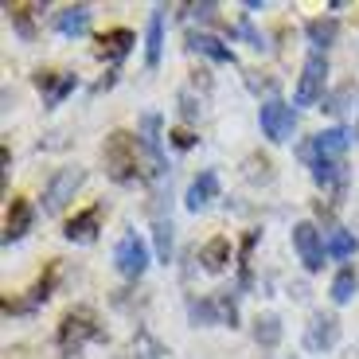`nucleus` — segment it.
Returning a JSON list of instances; mask_svg holds the SVG:
<instances>
[{
    "instance_id": "dca6fc26",
    "label": "nucleus",
    "mask_w": 359,
    "mask_h": 359,
    "mask_svg": "<svg viewBox=\"0 0 359 359\" xmlns=\"http://www.w3.org/2000/svg\"><path fill=\"white\" fill-rule=\"evenodd\" d=\"M188 47H191V51H199V55H207V59H215V63H234L231 47H226L223 39H215V36H203V32H191Z\"/></svg>"
},
{
    "instance_id": "bb28decb",
    "label": "nucleus",
    "mask_w": 359,
    "mask_h": 359,
    "mask_svg": "<svg viewBox=\"0 0 359 359\" xmlns=\"http://www.w3.org/2000/svg\"><path fill=\"white\" fill-rule=\"evenodd\" d=\"M238 32H243V36L250 39V47H258V51H262V47H266V39H262V36H258V32H254L250 24H243V27H238Z\"/></svg>"
},
{
    "instance_id": "aec40b11",
    "label": "nucleus",
    "mask_w": 359,
    "mask_h": 359,
    "mask_svg": "<svg viewBox=\"0 0 359 359\" xmlns=\"http://www.w3.org/2000/svg\"><path fill=\"white\" fill-rule=\"evenodd\" d=\"M324 250L332 254L336 262L351 258V254H355V234H351V231H332V234H328V243H324Z\"/></svg>"
},
{
    "instance_id": "f03ea898",
    "label": "nucleus",
    "mask_w": 359,
    "mask_h": 359,
    "mask_svg": "<svg viewBox=\"0 0 359 359\" xmlns=\"http://www.w3.org/2000/svg\"><path fill=\"white\" fill-rule=\"evenodd\" d=\"M98 336H102V324H98V316H94V309H71V313L59 320L55 344H59L63 355H74V351H82L90 340H98Z\"/></svg>"
},
{
    "instance_id": "4be33fe9",
    "label": "nucleus",
    "mask_w": 359,
    "mask_h": 359,
    "mask_svg": "<svg viewBox=\"0 0 359 359\" xmlns=\"http://www.w3.org/2000/svg\"><path fill=\"white\" fill-rule=\"evenodd\" d=\"M336 32H340V27H336V20H309V24H305V36L313 39L316 47H328L336 39Z\"/></svg>"
},
{
    "instance_id": "7ed1b4c3",
    "label": "nucleus",
    "mask_w": 359,
    "mask_h": 359,
    "mask_svg": "<svg viewBox=\"0 0 359 359\" xmlns=\"http://www.w3.org/2000/svg\"><path fill=\"white\" fill-rule=\"evenodd\" d=\"M324 74H328V59L320 51H313L305 59V71H301V82H297V94L293 102L297 106H316L324 94Z\"/></svg>"
},
{
    "instance_id": "a878e982",
    "label": "nucleus",
    "mask_w": 359,
    "mask_h": 359,
    "mask_svg": "<svg viewBox=\"0 0 359 359\" xmlns=\"http://www.w3.org/2000/svg\"><path fill=\"white\" fill-rule=\"evenodd\" d=\"M156 258H172V223H164V219H156Z\"/></svg>"
},
{
    "instance_id": "1a4fd4ad",
    "label": "nucleus",
    "mask_w": 359,
    "mask_h": 359,
    "mask_svg": "<svg viewBox=\"0 0 359 359\" xmlns=\"http://www.w3.org/2000/svg\"><path fill=\"white\" fill-rule=\"evenodd\" d=\"M32 219H36V211H32V203L27 199H12L8 207V219H4V246L20 243L27 231H32Z\"/></svg>"
},
{
    "instance_id": "39448f33",
    "label": "nucleus",
    "mask_w": 359,
    "mask_h": 359,
    "mask_svg": "<svg viewBox=\"0 0 359 359\" xmlns=\"http://www.w3.org/2000/svg\"><path fill=\"white\" fill-rule=\"evenodd\" d=\"M258 121H262V133H266L273 144H281V141H289V137H293L297 114L285 106V102H278V98H273V102H266V106H262Z\"/></svg>"
},
{
    "instance_id": "f8f14e48",
    "label": "nucleus",
    "mask_w": 359,
    "mask_h": 359,
    "mask_svg": "<svg viewBox=\"0 0 359 359\" xmlns=\"http://www.w3.org/2000/svg\"><path fill=\"white\" fill-rule=\"evenodd\" d=\"M336 340H340V324H336L332 316L316 313V316H313V324H309V332H305L309 351H324V348H332Z\"/></svg>"
},
{
    "instance_id": "f3484780",
    "label": "nucleus",
    "mask_w": 359,
    "mask_h": 359,
    "mask_svg": "<svg viewBox=\"0 0 359 359\" xmlns=\"http://www.w3.org/2000/svg\"><path fill=\"white\" fill-rule=\"evenodd\" d=\"M90 32V8L86 4H71V8L59 12V36L74 39V36H86Z\"/></svg>"
},
{
    "instance_id": "423d86ee",
    "label": "nucleus",
    "mask_w": 359,
    "mask_h": 359,
    "mask_svg": "<svg viewBox=\"0 0 359 359\" xmlns=\"http://www.w3.org/2000/svg\"><path fill=\"white\" fill-rule=\"evenodd\" d=\"M82 180H86V172H82V168H63L59 176L51 180V188H47V196H43V211H47V215H59V211L71 203L74 191L82 188Z\"/></svg>"
},
{
    "instance_id": "393cba45",
    "label": "nucleus",
    "mask_w": 359,
    "mask_h": 359,
    "mask_svg": "<svg viewBox=\"0 0 359 359\" xmlns=\"http://www.w3.org/2000/svg\"><path fill=\"white\" fill-rule=\"evenodd\" d=\"M4 12H8V20L16 24V32H20L24 39H32V36H36V32H32V20H27V4H8Z\"/></svg>"
},
{
    "instance_id": "5701e85b",
    "label": "nucleus",
    "mask_w": 359,
    "mask_h": 359,
    "mask_svg": "<svg viewBox=\"0 0 359 359\" xmlns=\"http://www.w3.org/2000/svg\"><path fill=\"white\" fill-rule=\"evenodd\" d=\"M254 340H258L262 348H278V340H281V320L278 316H262L258 328H254Z\"/></svg>"
},
{
    "instance_id": "20e7f679",
    "label": "nucleus",
    "mask_w": 359,
    "mask_h": 359,
    "mask_svg": "<svg viewBox=\"0 0 359 359\" xmlns=\"http://www.w3.org/2000/svg\"><path fill=\"white\" fill-rule=\"evenodd\" d=\"M114 266H117V273L129 278V281L141 278L144 269H149V246H144V238L126 234V238L117 243V250H114Z\"/></svg>"
},
{
    "instance_id": "cd10ccee",
    "label": "nucleus",
    "mask_w": 359,
    "mask_h": 359,
    "mask_svg": "<svg viewBox=\"0 0 359 359\" xmlns=\"http://www.w3.org/2000/svg\"><path fill=\"white\" fill-rule=\"evenodd\" d=\"M172 141H176V149H191V144H196V137H191L188 129H180V133H172Z\"/></svg>"
},
{
    "instance_id": "9d476101",
    "label": "nucleus",
    "mask_w": 359,
    "mask_h": 359,
    "mask_svg": "<svg viewBox=\"0 0 359 359\" xmlns=\"http://www.w3.org/2000/svg\"><path fill=\"white\" fill-rule=\"evenodd\" d=\"M98 223H102V203H94V207H86V211H79V215L63 226V234L71 238V243H94Z\"/></svg>"
},
{
    "instance_id": "a211bd4d",
    "label": "nucleus",
    "mask_w": 359,
    "mask_h": 359,
    "mask_svg": "<svg viewBox=\"0 0 359 359\" xmlns=\"http://www.w3.org/2000/svg\"><path fill=\"white\" fill-rule=\"evenodd\" d=\"M161 51H164V8H156L149 16V36H144V63L156 67L161 63Z\"/></svg>"
},
{
    "instance_id": "6ab92c4d",
    "label": "nucleus",
    "mask_w": 359,
    "mask_h": 359,
    "mask_svg": "<svg viewBox=\"0 0 359 359\" xmlns=\"http://www.w3.org/2000/svg\"><path fill=\"white\" fill-rule=\"evenodd\" d=\"M199 262H203L207 273H219V269H226V262H231V243H226V238H211V243L199 250Z\"/></svg>"
},
{
    "instance_id": "f257e3e1",
    "label": "nucleus",
    "mask_w": 359,
    "mask_h": 359,
    "mask_svg": "<svg viewBox=\"0 0 359 359\" xmlns=\"http://www.w3.org/2000/svg\"><path fill=\"white\" fill-rule=\"evenodd\" d=\"M102 156H106V172L117 184H133V180L141 176V149H137V137L121 133V129L109 133Z\"/></svg>"
},
{
    "instance_id": "4468645a",
    "label": "nucleus",
    "mask_w": 359,
    "mask_h": 359,
    "mask_svg": "<svg viewBox=\"0 0 359 359\" xmlns=\"http://www.w3.org/2000/svg\"><path fill=\"white\" fill-rule=\"evenodd\" d=\"M74 74H55V71H39L36 74V86L43 90V98H47V106H59V102L67 98V94H71L74 90Z\"/></svg>"
},
{
    "instance_id": "6e6552de",
    "label": "nucleus",
    "mask_w": 359,
    "mask_h": 359,
    "mask_svg": "<svg viewBox=\"0 0 359 359\" xmlns=\"http://www.w3.org/2000/svg\"><path fill=\"white\" fill-rule=\"evenodd\" d=\"M351 144V133L348 129H324V133L313 137V144H309V161H340L344 153H348Z\"/></svg>"
},
{
    "instance_id": "0eeeda50",
    "label": "nucleus",
    "mask_w": 359,
    "mask_h": 359,
    "mask_svg": "<svg viewBox=\"0 0 359 359\" xmlns=\"http://www.w3.org/2000/svg\"><path fill=\"white\" fill-rule=\"evenodd\" d=\"M293 246H297V254H301V262H305L309 273H316V269L324 266V243H320V234H316L313 223H297L293 226Z\"/></svg>"
},
{
    "instance_id": "b1692460",
    "label": "nucleus",
    "mask_w": 359,
    "mask_h": 359,
    "mask_svg": "<svg viewBox=\"0 0 359 359\" xmlns=\"http://www.w3.org/2000/svg\"><path fill=\"white\" fill-rule=\"evenodd\" d=\"M313 176H316V184H336V180H344V164L340 161H313Z\"/></svg>"
},
{
    "instance_id": "9b49d317",
    "label": "nucleus",
    "mask_w": 359,
    "mask_h": 359,
    "mask_svg": "<svg viewBox=\"0 0 359 359\" xmlns=\"http://www.w3.org/2000/svg\"><path fill=\"white\" fill-rule=\"evenodd\" d=\"M133 43H137V36L129 27H114V32H106V36L98 39V59L117 63V59H126V55L133 51Z\"/></svg>"
},
{
    "instance_id": "2eb2a0df",
    "label": "nucleus",
    "mask_w": 359,
    "mask_h": 359,
    "mask_svg": "<svg viewBox=\"0 0 359 359\" xmlns=\"http://www.w3.org/2000/svg\"><path fill=\"white\" fill-rule=\"evenodd\" d=\"M141 144L149 149V161H153V176L164 172V156H161V117L149 114L141 121Z\"/></svg>"
},
{
    "instance_id": "ddd939ff",
    "label": "nucleus",
    "mask_w": 359,
    "mask_h": 359,
    "mask_svg": "<svg viewBox=\"0 0 359 359\" xmlns=\"http://www.w3.org/2000/svg\"><path fill=\"white\" fill-rule=\"evenodd\" d=\"M219 196V176L215 172H199L196 180H191L188 196H184V203H188V211H203L211 199Z\"/></svg>"
},
{
    "instance_id": "412c9836",
    "label": "nucleus",
    "mask_w": 359,
    "mask_h": 359,
    "mask_svg": "<svg viewBox=\"0 0 359 359\" xmlns=\"http://www.w3.org/2000/svg\"><path fill=\"white\" fill-rule=\"evenodd\" d=\"M355 285H359L355 269H340L336 281H332V301H336V305H348L351 297H355Z\"/></svg>"
}]
</instances>
